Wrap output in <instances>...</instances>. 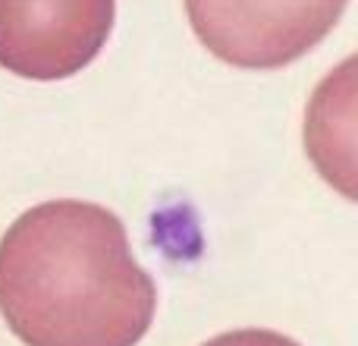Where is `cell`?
Listing matches in <instances>:
<instances>
[{
	"label": "cell",
	"mask_w": 358,
	"mask_h": 346,
	"mask_svg": "<svg viewBox=\"0 0 358 346\" xmlns=\"http://www.w3.org/2000/svg\"><path fill=\"white\" fill-rule=\"evenodd\" d=\"M155 309V280L104 205H35L0 240V315L25 346H138Z\"/></svg>",
	"instance_id": "obj_1"
},
{
	"label": "cell",
	"mask_w": 358,
	"mask_h": 346,
	"mask_svg": "<svg viewBox=\"0 0 358 346\" xmlns=\"http://www.w3.org/2000/svg\"><path fill=\"white\" fill-rule=\"evenodd\" d=\"M349 0H185L192 32L239 69H280L324 41Z\"/></svg>",
	"instance_id": "obj_2"
},
{
	"label": "cell",
	"mask_w": 358,
	"mask_h": 346,
	"mask_svg": "<svg viewBox=\"0 0 358 346\" xmlns=\"http://www.w3.org/2000/svg\"><path fill=\"white\" fill-rule=\"evenodd\" d=\"M117 0H0V67L35 82L82 73L107 44Z\"/></svg>",
	"instance_id": "obj_3"
},
{
	"label": "cell",
	"mask_w": 358,
	"mask_h": 346,
	"mask_svg": "<svg viewBox=\"0 0 358 346\" xmlns=\"http://www.w3.org/2000/svg\"><path fill=\"white\" fill-rule=\"evenodd\" d=\"M204 346H299L292 337L277 334V331H258V328H245V331H229L220 334L214 340H208Z\"/></svg>",
	"instance_id": "obj_4"
}]
</instances>
